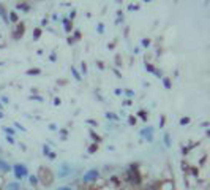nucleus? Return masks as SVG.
<instances>
[{
    "label": "nucleus",
    "instance_id": "obj_1",
    "mask_svg": "<svg viewBox=\"0 0 210 190\" xmlns=\"http://www.w3.org/2000/svg\"><path fill=\"white\" fill-rule=\"evenodd\" d=\"M38 179L41 181L43 185L49 187V185H52V182H54V174H52V171H51L49 168L41 166V168L38 169Z\"/></svg>",
    "mask_w": 210,
    "mask_h": 190
},
{
    "label": "nucleus",
    "instance_id": "obj_2",
    "mask_svg": "<svg viewBox=\"0 0 210 190\" xmlns=\"http://www.w3.org/2000/svg\"><path fill=\"white\" fill-rule=\"evenodd\" d=\"M128 181H130V184H134V185L141 184V174H139V171H137L136 166H131L130 168V171H128Z\"/></svg>",
    "mask_w": 210,
    "mask_h": 190
},
{
    "label": "nucleus",
    "instance_id": "obj_3",
    "mask_svg": "<svg viewBox=\"0 0 210 190\" xmlns=\"http://www.w3.org/2000/svg\"><path fill=\"white\" fill-rule=\"evenodd\" d=\"M98 176H100V173H98L96 169H90L89 173H85V174H84L82 181H84V182H92V181H96Z\"/></svg>",
    "mask_w": 210,
    "mask_h": 190
},
{
    "label": "nucleus",
    "instance_id": "obj_4",
    "mask_svg": "<svg viewBox=\"0 0 210 190\" xmlns=\"http://www.w3.org/2000/svg\"><path fill=\"white\" fill-rule=\"evenodd\" d=\"M14 173H16V176L17 178H24V176H27V168L24 166V165H14Z\"/></svg>",
    "mask_w": 210,
    "mask_h": 190
},
{
    "label": "nucleus",
    "instance_id": "obj_5",
    "mask_svg": "<svg viewBox=\"0 0 210 190\" xmlns=\"http://www.w3.org/2000/svg\"><path fill=\"white\" fill-rule=\"evenodd\" d=\"M152 133H153V128H152V127H147V128H142V130H141V135H142V138H145L147 141H152V140H153Z\"/></svg>",
    "mask_w": 210,
    "mask_h": 190
},
{
    "label": "nucleus",
    "instance_id": "obj_6",
    "mask_svg": "<svg viewBox=\"0 0 210 190\" xmlns=\"http://www.w3.org/2000/svg\"><path fill=\"white\" fill-rule=\"evenodd\" d=\"M24 30H25V25L24 24H19V25H17V29H16V32H14V38L17 40L19 37H22L24 35Z\"/></svg>",
    "mask_w": 210,
    "mask_h": 190
},
{
    "label": "nucleus",
    "instance_id": "obj_7",
    "mask_svg": "<svg viewBox=\"0 0 210 190\" xmlns=\"http://www.w3.org/2000/svg\"><path fill=\"white\" fill-rule=\"evenodd\" d=\"M10 171V165L3 160H0V173H8Z\"/></svg>",
    "mask_w": 210,
    "mask_h": 190
},
{
    "label": "nucleus",
    "instance_id": "obj_8",
    "mask_svg": "<svg viewBox=\"0 0 210 190\" xmlns=\"http://www.w3.org/2000/svg\"><path fill=\"white\" fill-rule=\"evenodd\" d=\"M145 68H147V70H149V72H152L153 75H156V76H161V73H160L158 70H155V68H153V67H152L150 63H145Z\"/></svg>",
    "mask_w": 210,
    "mask_h": 190
},
{
    "label": "nucleus",
    "instance_id": "obj_9",
    "mask_svg": "<svg viewBox=\"0 0 210 190\" xmlns=\"http://www.w3.org/2000/svg\"><path fill=\"white\" fill-rule=\"evenodd\" d=\"M63 24H65V30L66 32H71V21H69V19H63Z\"/></svg>",
    "mask_w": 210,
    "mask_h": 190
},
{
    "label": "nucleus",
    "instance_id": "obj_10",
    "mask_svg": "<svg viewBox=\"0 0 210 190\" xmlns=\"http://www.w3.org/2000/svg\"><path fill=\"white\" fill-rule=\"evenodd\" d=\"M41 35V29H35V33H33V40H38Z\"/></svg>",
    "mask_w": 210,
    "mask_h": 190
},
{
    "label": "nucleus",
    "instance_id": "obj_11",
    "mask_svg": "<svg viewBox=\"0 0 210 190\" xmlns=\"http://www.w3.org/2000/svg\"><path fill=\"white\" fill-rule=\"evenodd\" d=\"M17 8H19V10L22 8L24 11H29V10H30V7H29L27 3H19V5H17Z\"/></svg>",
    "mask_w": 210,
    "mask_h": 190
},
{
    "label": "nucleus",
    "instance_id": "obj_12",
    "mask_svg": "<svg viewBox=\"0 0 210 190\" xmlns=\"http://www.w3.org/2000/svg\"><path fill=\"white\" fill-rule=\"evenodd\" d=\"M27 73L29 75H40V70H38V68H32V70H29Z\"/></svg>",
    "mask_w": 210,
    "mask_h": 190
},
{
    "label": "nucleus",
    "instance_id": "obj_13",
    "mask_svg": "<svg viewBox=\"0 0 210 190\" xmlns=\"http://www.w3.org/2000/svg\"><path fill=\"white\" fill-rule=\"evenodd\" d=\"M8 190H19V187H17V184H8Z\"/></svg>",
    "mask_w": 210,
    "mask_h": 190
},
{
    "label": "nucleus",
    "instance_id": "obj_14",
    "mask_svg": "<svg viewBox=\"0 0 210 190\" xmlns=\"http://www.w3.org/2000/svg\"><path fill=\"white\" fill-rule=\"evenodd\" d=\"M180 124H182V125L190 124V117H182V119H180Z\"/></svg>",
    "mask_w": 210,
    "mask_h": 190
},
{
    "label": "nucleus",
    "instance_id": "obj_15",
    "mask_svg": "<svg viewBox=\"0 0 210 190\" xmlns=\"http://www.w3.org/2000/svg\"><path fill=\"white\" fill-rule=\"evenodd\" d=\"M163 82H164V87H166V89H171V81H169L168 78H164Z\"/></svg>",
    "mask_w": 210,
    "mask_h": 190
},
{
    "label": "nucleus",
    "instance_id": "obj_16",
    "mask_svg": "<svg viewBox=\"0 0 210 190\" xmlns=\"http://www.w3.org/2000/svg\"><path fill=\"white\" fill-rule=\"evenodd\" d=\"M96 149H98V146H96V144H92V146L89 147V152L93 154V152H96Z\"/></svg>",
    "mask_w": 210,
    "mask_h": 190
},
{
    "label": "nucleus",
    "instance_id": "obj_17",
    "mask_svg": "<svg viewBox=\"0 0 210 190\" xmlns=\"http://www.w3.org/2000/svg\"><path fill=\"white\" fill-rule=\"evenodd\" d=\"M71 72H73V75H74V78H76L78 81H81V76H79V73H78V72L74 70V68H71Z\"/></svg>",
    "mask_w": 210,
    "mask_h": 190
},
{
    "label": "nucleus",
    "instance_id": "obj_18",
    "mask_svg": "<svg viewBox=\"0 0 210 190\" xmlns=\"http://www.w3.org/2000/svg\"><path fill=\"white\" fill-rule=\"evenodd\" d=\"M164 141H166V146L169 147V146H171V140H169V135H164Z\"/></svg>",
    "mask_w": 210,
    "mask_h": 190
},
{
    "label": "nucleus",
    "instance_id": "obj_19",
    "mask_svg": "<svg viewBox=\"0 0 210 190\" xmlns=\"http://www.w3.org/2000/svg\"><path fill=\"white\" fill-rule=\"evenodd\" d=\"M10 18H11V21H17V16H16V13H10Z\"/></svg>",
    "mask_w": 210,
    "mask_h": 190
},
{
    "label": "nucleus",
    "instance_id": "obj_20",
    "mask_svg": "<svg viewBox=\"0 0 210 190\" xmlns=\"http://www.w3.org/2000/svg\"><path fill=\"white\" fill-rule=\"evenodd\" d=\"M128 120H130V124H131V125H134V124H136V117H133V116H130V119H128Z\"/></svg>",
    "mask_w": 210,
    "mask_h": 190
},
{
    "label": "nucleus",
    "instance_id": "obj_21",
    "mask_svg": "<svg viewBox=\"0 0 210 190\" xmlns=\"http://www.w3.org/2000/svg\"><path fill=\"white\" fill-rule=\"evenodd\" d=\"M90 135H92V138H93V140H96V141H100V138H98V136H96V133H95V132H93V130H92V132H90Z\"/></svg>",
    "mask_w": 210,
    "mask_h": 190
},
{
    "label": "nucleus",
    "instance_id": "obj_22",
    "mask_svg": "<svg viewBox=\"0 0 210 190\" xmlns=\"http://www.w3.org/2000/svg\"><path fill=\"white\" fill-rule=\"evenodd\" d=\"M37 178H35V176H30V182H32V185H35V184H37Z\"/></svg>",
    "mask_w": 210,
    "mask_h": 190
},
{
    "label": "nucleus",
    "instance_id": "obj_23",
    "mask_svg": "<svg viewBox=\"0 0 210 190\" xmlns=\"http://www.w3.org/2000/svg\"><path fill=\"white\" fill-rule=\"evenodd\" d=\"M142 44H144V46H149V44H150V40H149V38H147V40H142Z\"/></svg>",
    "mask_w": 210,
    "mask_h": 190
},
{
    "label": "nucleus",
    "instance_id": "obj_24",
    "mask_svg": "<svg viewBox=\"0 0 210 190\" xmlns=\"http://www.w3.org/2000/svg\"><path fill=\"white\" fill-rule=\"evenodd\" d=\"M82 72H84V73H87V65H85L84 62H82Z\"/></svg>",
    "mask_w": 210,
    "mask_h": 190
},
{
    "label": "nucleus",
    "instance_id": "obj_25",
    "mask_svg": "<svg viewBox=\"0 0 210 190\" xmlns=\"http://www.w3.org/2000/svg\"><path fill=\"white\" fill-rule=\"evenodd\" d=\"M43 152H44V154H49V147L44 146V147H43Z\"/></svg>",
    "mask_w": 210,
    "mask_h": 190
},
{
    "label": "nucleus",
    "instance_id": "obj_26",
    "mask_svg": "<svg viewBox=\"0 0 210 190\" xmlns=\"http://www.w3.org/2000/svg\"><path fill=\"white\" fill-rule=\"evenodd\" d=\"M139 116H141V117H144V119H145V117H147V114H145V113H144V111H141V113H139Z\"/></svg>",
    "mask_w": 210,
    "mask_h": 190
},
{
    "label": "nucleus",
    "instance_id": "obj_27",
    "mask_svg": "<svg viewBox=\"0 0 210 190\" xmlns=\"http://www.w3.org/2000/svg\"><path fill=\"white\" fill-rule=\"evenodd\" d=\"M5 130H7V133H10V135H13V133H14V132H13L11 128H5Z\"/></svg>",
    "mask_w": 210,
    "mask_h": 190
},
{
    "label": "nucleus",
    "instance_id": "obj_28",
    "mask_svg": "<svg viewBox=\"0 0 210 190\" xmlns=\"http://www.w3.org/2000/svg\"><path fill=\"white\" fill-rule=\"evenodd\" d=\"M59 190H71L69 187H62V188H59Z\"/></svg>",
    "mask_w": 210,
    "mask_h": 190
},
{
    "label": "nucleus",
    "instance_id": "obj_29",
    "mask_svg": "<svg viewBox=\"0 0 210 190\" xmlns=\"http://www.w3.org/2000/svg\"><path fill=\"white\" fill-rule=\"evenodd\" d=\"M0 117H3V114H2V113H0Z\"/></svg>",
    "mask_w": 210,
    "mask_h": 190
}]
</instances>
